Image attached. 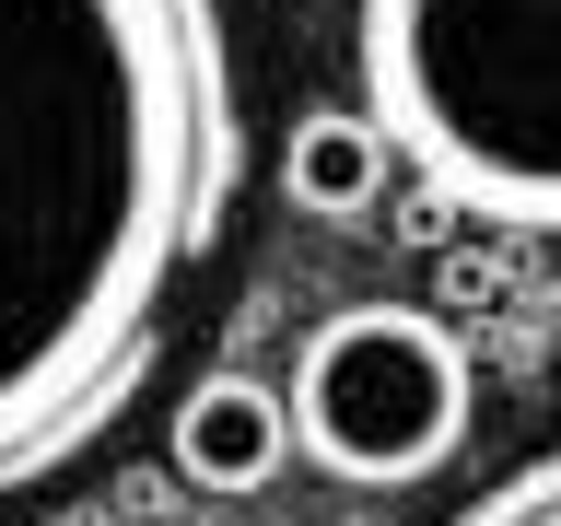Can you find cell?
<instances>
[{
  "instance_id": "obj_1",
  "label": "cell",
  "mask_w": 561,
  "mask_h": 526,
  "mask_svg": "<svg viewBox=\"0 0 561 526\" xmlns=\"http://www.w3.org/2000/svg\"><path fill=\"white\" fill-rule=\"evenodd\" d=\"M234 187L222 0H0V503L140 398Z\"/></svg>"
},
{
  "instance_id": "obj_2",
  "label": "cell",
  "mask_w": 561,
  "mask_h": 526,
  "mask_svg": "<svg viewBox=\"0 0 561 526\" xmlns=\"http://www.w3.org/2000/svg\"><path fill=\"white\" fill-rule=\"evenodd\" d=\"M351 59L433 199L561 235V0H351Z\"/></svg>"
},
{
  "instance_id": "obj_3",
  "label": "cell",
  "mask_w": 561,
  "mask_h": 526,
  "mask_svg": "<svg viewBox=\"0 0 561 526\" xmlns=\"http://www.w3.org/2000/svg\"><path fill=\"white\" fill-rule=\"evenodd\" d=\"M468 340H456L433 305H340L328 328H305L293 351V456H316L328 480L398 491L433 480L456 445H468Z\"/></svg>"
},
{
  "instance_id": "obj_4",
  "label": "cell",
  "mask_w": 561,
  "mask_h": 526,
  "mask_svg": "<svg viewBox=\"0 0 561 526\" xmlns=\"http://www.w3.org/2000/svg\"><path fill=\"white\" fill-rule=\"evenodd\" d=\"M175 480L187 491H222V503H245V491L280 480V456H293V410H280V386L257 375H199L187 398H175Z\"/></svg>"
},
{
  "instance_id": "obj_5",
  "label": "cell",
  "mask_w": 561,
  "mask_h": 526,
  "mask_svg": "<svg viewBox=\"0 0 561 526\" xmlns=\"http://www.w3.org/2000/svg\"><path fill=\"white\" fill-rule=\"evenodd\" d=\"M386 164H398V152L375 140L363 105H316V117H293V140H280V199L316 210V222H351V210H375Z\"/></svg>"
},
{
  "instance_id": "obj_6",
  "label": "cell",
  "mask_w": 561,
  "mask_h": 526,
  "mask_svg": "<svg viewBox=\"0 0 561 526\" xmlns=\"http://www.w3.org/2000/svg\"><path fill=\"white\" fill-rule=\"evenodd\" d=\"M456 526H561V445H550V456H526L515 480H491Z\"/></svg>"
}]
</instances>
